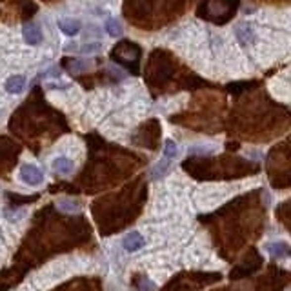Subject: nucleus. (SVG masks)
<instances>
[{"label": "nucleus", "mask_w": 291, "mask_h": 291, "mask_svg": "<svg viewBox=\"0 0 291 291\" xmlns=\"http://www.w3.org/2000/svg\"><path fill=\"white\" fill-rule=\"evenodd\" d=\"M20 179L29 186H37L44 180V173L33 164H24L22 169H20Z\"/></svg>", "instance_id": "f257e3e1"}, {"label": "nucleus", "mask_w": 291, "mask_h": 291, "mask_svg": "<svg viewBox=\"0 0 291 291\" xmlns=\"http://www.w3.org/2000/svg\"><path fill=\"white\" fill-rule=\"evenodd\" d=\"M146 244L144 241V237L140 235L139 231H129L128 235L122 239V246L126 251L129 253H135V251H139V249H142Z\"/></svg>", "instance_id": "f03ea898"}, {"label": "nucleus", "mask_w": 291, "mask_h": 291, "mask_svg": "<svg viewBox=\"0 0 291 291\" xmlns=\"http://www.w3.org/2000/svg\"><path fill=\"white\" fill-rule=\"evenodd\" d=\"M24 39H26V42L29 46H37L42 42V31H40V28L37 24L29 22L24 26Z\"/></svg>", "instance_id": "7ed1b4c3"}, {"label": "nucleus", "mask_w": 291, "mask_h": 291, "mask_svg": "<svg viewBox=\"0 0 291 291\" xmlns=\"http://www.w3.org/2000/svg\"><path fill=\"white\" fill-rule=\"evenodd\" d=\"M58 28L62 29V33L67 35V37H73V35H77L82 28V24L80 20L77 18H60L58 20Z\"/></svg>", "instance_id": "20e7f679"}, {"label": "nucleus", "mask_w": 291, "mask_h": 291, "mask_svg": "<svg viewBox=\"0 0 291 291\" xmlns=\"http://www.w3.org/2000/svg\"><path fill=\"white\" fill-rule=\"evenodd\" d=\"M53 169H55L56 173L67 175V173H71L73 171V162L66 157H58V158L53 160Z\"/></svg>", "instance_id": "39448f33"}, {"label": "nucleus", "mask_w": 291, "mask_h": 291, "mask_svg": "<svg viewBox=\"0 0 291 291\" xmlns=\"http://www.w3.org/2000/svg\"><path fill=\"white\" fill-rule=\"evenodd\" d=\"M24 86H26V79H24L22 75H17V77L7 79L6 91H7V93H20V91L24 90Z\"/></svg>", "instance_id": "423d86ee"}, {"label": "nucleus", "mask_w": 291, "mask_h": 291, "mask_svg": "<svg viewBox=\"0 0 291 291\" xmlns=\"http://www.w3.org/2000/svg\"><path fill=\"white\" fill-rule=\"evenodd\" d=\"M268 251L271 253V257L282 258L290 253V246H288L286 242H273V244H269L268 246Z\"/></svg>", "instance_id": "0eeeda50"}, {"label": "nucleus", "mask_w": 291, "mask_h": 291, "mask_svg": "<svg viewBox=\"0 0 291 291\" xmlns=\"http://www.w3.org/2000/svg\"><path fill=\"white\" fill-rule=\"evenodd\" d=\"M106 31L111 37H120L122 35V26H120V22H117V18H109L106 22Z\"/></svg>", "instance_id": "6e6552de"}, {"label": "nucleus", "mask_w": 291, "mask_h": 291, "mask_svg": "<svg viewBox=\"0 0 291 291\" xmlns=\"http://www.w3.org/2000/svg\"><path fill=\"white\" fill-rule=\"evenodd\" d=\"M168 169H169V162L168 160H162V162H158L157 166H155L151 177L153 179H160V177H164V175L168 173Z\"/></svg>", "instance_id": "1a4fd4ad"}, {"label": "nucleus", "mask_w": 291, "mask_h": 291, "mask_svg": "<svg viewBox=\"0 0 291 291\" xmlns=\"http://www.w3.org/2000/svg\"><path fill=\"white\" fill-rule=\"evenodd\" d=\"M177 153H179L177 144H175L173 140H166V147H164V155H166V158L177 157Z\"/></svg>", "instance_id": "9d476101"}, {"label": "nucleus", "mask_w": 291, "mask_h": 291, "mask_svg": "<svg viewBox=\"0 0 291 291\" xmlns=\"http://www.w3.org/2000/svg\"><path fill=\"white\" fill-rule=\"evenodd\" d=\"M98 49H100V44H88L86 48H82L84 53H97Z\"/></svg>", "instance_id": "9b49d317"}]
</instances>
